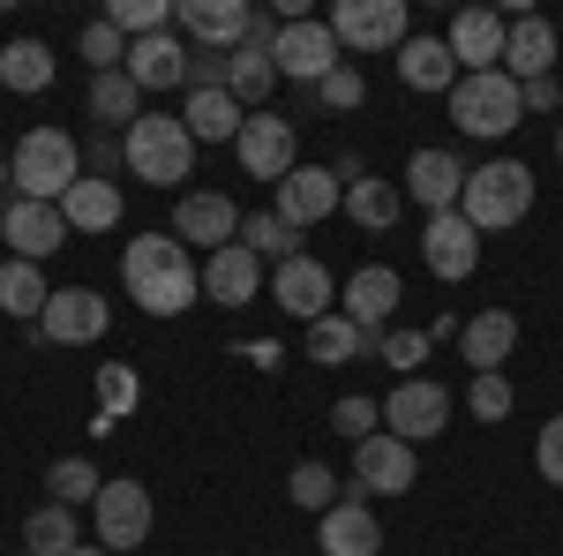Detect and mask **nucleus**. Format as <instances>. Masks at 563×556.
Masks as SVG:
<instances>
[{
	"label": "nucleus",
	"instance_id": "20e7f679",
	"mask_svg": "<svg viewBox=\"0 0 563 556\" xmlns=\"http://www.w3.org/2000/svg\"><path fill=\"white\" fill-rule=\"evenodd\" d=\"M121 143H129V173L151 181V188H180L188 166H196V135L180 129V113H143Z\"/></svg>",
	"mask_w": 563,
	"mask_h": 556
},
{
	"label": "nucleus",
	"instance_id": "37998d69",
	"mask_svg": "<svg viewBox=\"0 0 563 556\" xmlns=\"http://www.w3.org/2000/svg\"><path fill=\"white\" fill-rule=\"evenodd\" d=\"M331 428H339L346 444H368V436L384 428V406H376V399H361V391H346V399L331 406Z\"/></svg>",
	"mask_w": 563,
	"mask_h": 556
},
{
	"label": "nucleus",
	"instance_id": "8fccbe9b",
	"mask_svg": "<svg viewBox=\"0 0 563 556\" xmlns=\"http://www.w3.org/2000/svg\"><path fill=\"white\" fill-rule=\"evenodd\" d=\"M526 113H563V84H556V76L526 84Z\"/></svg>",
	"mask_w": 563,
	"mask_h": 556
},
{
	"label": "nucleus",
	"instance_id": "49530a36",
	"mask_svg": "<svg viewBox=\"0 0 563 556\" xmlns=\"http://www.w3.org/2000/svg\"><path fill=\"white\" fill-rule=\"evenodd\" d=\"M316 98H323L331 113H353V106L368 98V84H361V68H353V61H339V68H331V76L316 84Z\"/></svg>",
	"mask_w": 563,
	"mask_h": 556
},
{
	"label": "nucleus",
	"instance_id": "de8ad7c7",
	"mask_svg": "<svg viewBox=\"0 0 563 556\" xmlns=\"http://www.w3.org/2000/svg\"><path fill=\"white\" fill-rule=\"evenodd\" d=\"M533 467H541V481H556V489H563V414H556V422H541V436H533Z\"/></svg>",
	"mask_w": 563,
	"mask_h": 556
},
{
	"label": "nucleus",
	"instance_id": "b1692460",
	"mask_svg": "<svg viewBox=\"0 0 563 556\" xmlns=\"http://www.w3.org/2000/svg\"><path fill=\"white\" fill-rule=\"evenodd\" d=\"M121 181H98V173H84L68 196H60V218H68V233H113L121 226Z\"/></svg>",
	"mask_w": 563,
	"mask_h": 556
},
{
	"label": "nucleus",
	"instance_id": "58836bf2",
	"mask_svg": "<svg viewBox=\"0 0 563 556\" xmlns=\"http://www.w3.org/2000/svg\"><path fill=\"white\" fill-rule=\"evenodd\" d=\"M398 204H406V188H390V181H353L346 188V218L368 226V233H384L390 218H398Z\"/></svg>",
	"mask_w": 563,
	"mask_h": 556
},
{
	"label": "nucleus",
	"instance_id": "a211bd4d",
	"mask_svg": "<svg viewBox=\"0 0 563 556\" xmlns=\"http://www.w3.org/2000/svg\"><path fill=\"white\" fill-rule=\"evenodd\" d=\"M271 301L286 308V316H301V324H316V316H331V301H339V279L323 271V257H294L271 271Z\"/></svg>",
	"mask_w": 563,
	"mask_h": 556
},
{
	"label": "nucleus",
	"instance_id": "0eeeda50",
	"mask_svg": "<svg viewBox=\"0 0 563 556\" xmlns=\"http://www.w3.org/2000/svg\"><path fill=\"white\" fill-rule=\"evenodd\" d=\"M90 519H98V549H143L151 542V526H158V504H151V489L143 481H106L98 489V504H90Z\"/></svg>",
	"mask_w": 563,
	"mask_h": 556
},
{
	"label": "nucleus",
	"instance_id": "4468645a",
	"mask_svg": "<svg viewBox=\"0 0 563 556\" xmlns=\"http://www.w3.org/2000/svg\"><path fill=\"white\" fill-rule=\"evenodd\" d=\"M271 211L286 218L294 233H308V226H323L331 211H346V188H339V173H323V166H294L278 181V204Z\"/></svg>",
	"mask_w": 563,
	"mask_h": 556
},
{
	"label": "nucleus",
	"instance_id": "a19ab883",
	"mask_svg": "<svg viewBox=\"0 0 563 556\" xmlns=\"http://www.w3.org/2000/svg\"><path fill=\"white\" fill-rule=\"evenodd\" d=\"M106 23L135 45V39H158V31L174 23V8H166V0H113V8H106Z\"/></svg>",
	"mask_w": 563,
	"mask_h": 556
},
{
	"label": "nucleus",
	"instance_id": "aec40b11",
	"mask_svg": "<svg viewBox=\"0 0 563 556\" xmlns=\"http://www.w3.org/2000/svg\"><path fill=\"white\" fill-rule=\"evenodd\" d=\"M398 301H406L398 271H390V263H361L346 286H339V316H353V324H361V331L376 339V331L390 324V308H398Z\"/></svg>",
	"mask_w": 563,
	"mask_h": 556
},
{
	"label": "nucleus",
	"instance_id": "dca6fc26",
	"mask_svg": "<svg viewBox=\"0 0 563 556\" xmlns=\"http://www.w3.org/2000/svg\"><path fill=\"white\" fill-rule=\"evenodd\" d=\"M106 324H113L106 294H98V286H68V294L45 301L38 339H53V346H90V339H106Z\"/></svg>",
	"mask_w": 563,
	"mask_h": 556
},
{
	"label": "nucleus",
	"instance_id": "79ce46f5",
	"mask_svg": "<svg viewBox=\"0 0 563 556\" xmlns=\"http://www.w3.org/2000/svg\"><path fill=\"white\" fill-rule=\"evenodd\" d=\"M511 406H519V391H511V377H504V369L466 384V414H474V422H511Z\"/></svg>",
	"mask_w": 563,
	"mask_h": 556
},
{
	"label": "nucleus",
	"instance_id": "c9c22d12",
	"mask_svg": "<svg viewBox=\"0 0 563 556\" xmlns=\"http://www.w3.org/2000/svg\"><path fill=\"white\" fill-rule=\"evenodd\" d=\"M23 549H31V556H68V549H84L76 512H68V504H38V512L23 519Z\"/></svg>",
	"mask_w": 563,
	"mask_h": 556
},
{
	"label": "nucleus",
	"instance_id": "6e6d98bb",
	"mask_svg": "<svg viewBox=\"0 0 563 556\" xmlns=\"http://www.w3.org/2000/svg\"><path fill=\"white\" fill-rule=\"evenodd\" d=\"M15 556H31V549H15Z\"/></svg>",
	"mask_w": 563,
	"mask_h": 556
},
{
	"label": "nucleus",
	"instance_id": "09e8293b",
	"mask_svg": "<svg viewBox=\"0 0 563 556\" xmlns=\"http://www.w3.org/2000/svg\"><path fill=\"white\" fill-rule=\"evenodd\" d=\"M84 159H90V173L106 181V173H121V166H129V143H121V135H98V143H90Z\"/></svg>",
	"mask_w": 563,
	"mask_h": 556
},
{
	"label": "nucleus",
	"instance_id": "c756f323",
	"mask_svg": "<svg viewBox=\"0 0 563 556\" xmlns=\"http://www.w3.org/2000/svg\"><path fill=\"white\" fill-rule=\"evenodd\" d=\"M241 98L233 90H188V106H180V129L196 135V143H233L241 135Z\"/></svg>",
	"mask_w": 563,
	"mask_h": 556
},
{
	"label": "nucleus",
	"instance_id": "f257e3e1",
	"mask_svg": "<svg viewBox=\"0 0 563 556\" xmlns=\"http://www.w3.org/2000/svg\"><path fill=\"white\" fill-rule=\"evenodd\" d=\"M121 286H129V301L143 316H188L203 301V271L174 233H135L121 249Z\"/></svg>",
	"mask_w": 563,
	"mask_h": 556
},
{
	"label": "nucleus",
	"instance_id": "1a4fd4ad",
	"mask_svg": "<svg viewBox=\"0 0 563 556\" xmlns=\"http://www.w3.org/2000/svg\"><path fill=\"white\" fill-rule=\"evenodd\" d=\"M413 481H421V459H413L406 436L376 428L368 444H353V489H361V497H406Z\"/></svg>",
	"mask_w": 563,
	"mask_h": 556
},
{
	"label": "nucleus",
	"instance_id": "864d4df0",
	"mask_svg": "<svg viewBox=\"0 0 563 556\" xmlns=\"http://www.w3.org/2000/svg\"><path fill=\"white\" fill-rule=\"evenodd\" d=\"M0 188H15V181H8V151H0Z\"/></svg>",
	"mask_w": 563,
	"mask_h": 556
},
{
	"label": "nucleus",
	"instance_id": "9d476101",
	"mask_svg": "<svg viewBox=\"0 0 563 556\" xmlns=\"http://www.w3.org/2000/svg\"><path fill=\"white\" fill-rule=\"evenodd\" d=\"M233 159L256 173V181H286V173L301 166V135H294V121H278V113H249L241 135H233Z\"/></svg>",
	"mask_w": 563,
	"mask_h": 556
},
{
	"label": "nucleus",
	"instance_id": "6e6552de",
	"mask_svg": "<svg viewBox=\"0 0 563 556\" xmlns=\"http://www.w3.org/2000/svg\"><path fill=\"white\" fill-rule=\"evenodd\" d=\"M339 53L346 45L331 39V23H316V15H301V23H286L278 31V45H271V61H278V84H323L331 68H339Z\"/></svg>",
	"mask_w": 563,
	"mask_h": 556
},
{
	"label": "nucleus",
	"instance_id": "2f4dec72",
	"mask_svg": "<svg viewBox=\"0 0 563 556\" xmlns=\"http://www.w3.org/2000/svg\"><path fill=\"white\" fill-rule=\"evenodd\" d=\"M90 121H106L113 135H129L143 121V90H135L129 68H113V76H90Z\"/></svg>",
	"mask_w": 563,
	"mask_h": 556
},
{
	"label": "nucleus",
	"instance_id": "5701e85b",
	"mask_svg": "<svg viewBox=\"0 0 563 556\" xmlns=\"http://www.w3.org/2000/svg\"><path fill=\"white\" fill-rule=\"evenodd\" d=\"M263 294V257L256 249H218V257H203V301H218V308H249V301Z\"/></svg>",
	"mask_w": 563,
	"mask_h": 556
},
{
	"label": "nucleus",
	"instance_id": "423d86ee",
	"mask_svg": "<svg viewBox=\"0 0 563 556\" xmlns=\"http://www.w3.org/2000/svg\"><path fill=\"white\" fill-rule=\"evenodd\" d=\"M323 23H331V39L346 45V53H398V45L413 39L406 0H339Z\"/></svg>",
	"mask_w": 563,
	"mask_h": 556
},
{
	"label": "nucleus",
	"instance_id": "c85d7f7f",
	"mask_svg": "<svg viewBox=\"0 0 563 556\" xmlns=\"http://www.w3.org/2000/svg\"><path fill=\"white\" fill-rule=\"evenodd\" d=\"M225 90L241 98V113H271V90H278V61L263 45H233L225 53Z\"/></svg>",
	"mask_w": 563,
	"mask_h": 556
},
{
	"label": "nucleus",
	"instance_id": "412c9836",
	"mask_svg": "<svg viewBox=\"0 0 563 556\" xmlns=\"http://www.w3.org/2000/svg\"><path fill=\"white\" fill-rule=\"evenodd\" d=\"M504 76L511 84H541V76H556V23L549 15H511V39H504Z\"/></svg>",
	"mask_w": 563,
	"mask_h": 556
},
{
	"label": "nucleus",
	"instance_id": "e433bc0d",
	"mask_svg": "<svg viewBox=\"0 0 563 556\" xmlns=\"http://www.w3.org/2000/svg\"><path fill=\"white\" fill-rule=\"evenodd\" d=\"M45 301H53V286H45L38 263H23V257L0 263V308L8 316H45Z\"/></svg>",
	"mask_w": 563,
	"mask_h": 556
},
{
	"label": "nucleus",
	"instance_id": "f8f14e48",
	"mask_svg": "<svg viewBox=\"0 0 563 556\" xmlns=\"http://www.w3.org/2000/svg\"><path fill=\"white\" fill-rule=\"evenodd\" d=\"M174 241H180V249H203V257L233 249V241H241V211H233V196H218V188L180 196V204H174Z\"/></svg>",
	"mask_w": 563,
	"mask_h": 556
},
{
	"label": "nucleus",
	"instance_id": "4c0bfd02",
	"mask_svg": "<svg viewBox=\"0 0 563 556\" xmlns=\"http://www.w3.org/2000/svg\"><path fill=\"white\" fill-rule=\"evenodd\" d=\"M98 489H106V473L90 467V459H53L45 467V504H98Z\"/></svg>",
	"mask_w": 563,
	"mask_h": 556
},
{
	"label": "nucleus",
	"instance_id": "f704fd0d",
	"mask_svg": "<svg viewBox=\"0 0 563 556\" xmlns=\"http://www.w3.org/2000/svg\"><path fill=\"white\" fill-rule=\"evenodd\" d=\"M0 84L15 90V98L45 90V84H53V45H45V39H15L8 53H0Z\"/></svg>",
	"mask_w": 563,
	"mask_h": 556
},
{
	"label": "nucleus",
	"instance_id": "6ab92c4d",
	"mask_svg": "<svg viewBox=\"0 0 563 556\" xmlns=\"http://www.w3.org/2000/svg\"><path fill=\"white\" fill-rule=\"evenodd\" d=\"M504 39H511V23H504L496 8H459V15H451V31H443L451 61H459L466 76H481V68H504Z\"/></svg>",
	"mask_w": 563,
	"mask_h": 556
},
{
	"label": "nucleus",
	"instance_id": "72a5a7b5",
	"mask_svg": "<svg viewBox=\"0 0 563 556\" xmlns=\"http://www.w3.org/2000/svg\"><path fill=\"white\" fill-rule=\"evenodd\" d=\"M241 249H256L271 271H278V263H294V257H308L301 233H294V226H286L278 211H249V218H241Z\"/></svg>",
	"mask_w": 563,
	"mask_h": 556
},
{
	"label": "nucleus",
	"instance_id": "a878e982",
	"mask_svg": "<svg viewBox=\"0 0 563 556\" xmlns=\"http://www.w3.org/2000/svg\"><path fill=\"white\" fill-rule=\"evenodd\" d=\"M316 542H323V556H384V526H376L368 504H331Z\"/></svg>",
	"mask_w": 563,
	"mask_h": 556
},
{
	"label": "nucleus",
	"instance_id": "5fc2aeb1",
	"mask_svg": "<svg viewBox=\"0 0 563 556\" xmlns=\"http://www.w3.org/2000/svg\"><path fill=\"white\" fill-rule=\"evenodd\" d=\"M556 159H563V121H556Z\"/></svg>",
	"mask_w": 563,
	"mask_h": 556
},
{
	"label": "nucleus",
	"instance_id": "9b49d317",
	"mask_svg": "<svg viewBox=\"0 0 563 556\" xmlns=\"http://www.w3.org/2000/svg\"><path fill=\"white\" fill-rule=\"evenodd\" d=\"M174 23L188 45H203V53H233V45H249V23H256V8L249 0H174Z\"/></svg>",
	"mask_w": 563,
	"mask_h": 556
},
{
	"label": "nucleus",
	"instance_id": "393cba45",
	"mask_svg": "<svg viewBox=\"0 0 563 556\" xmlns=\"http://www.w3.org/2000/svg\"><path fill=\"white\" fill-rule=\"evenodd\" d=\"M121 68L135 76V90H174V84H188V45H180L174 31H158V39H135Z\"/></svg>",
	"mask_w": 563,
	"mask_h": 556
},
{
	"label": "nucleus",
	"instance_id": "7c9ffc66",
	"mask_svg": "<svg viewBox=\"0 0 563 556\" xmlns=\"http://www.w3.org/2000/svg\"><path fill=\"white\" fill-rule=\"evenodd\" d=\"M398 76H406V90H459V61H451V45L443 39H406L398 45Z\"/></svg>",
	"mask_w": 563,
	"mask_h": 556
},
{
	"label": "nucleus",
	"instance_id": "ea45409f",
	"mask_svg": "<svg viewBox=\"0 0 563 556\" xmlns=\"http://www.w3.org/2000/svg\"><path fill=\"white\" fill-rule=\"evenodd\" d=\"M286 497H294V504H301V512H331V504H339V473L323 467V459H301V467L286 473Z\"/></svg>",
	"mask_w": 563,
	"mask_h": 556
},
{
	"label": "nucleus",
	"instance_id": "f3484780",
	"mask_svg": "<svg viewBox=\"0 0 563 556\" xmlns=\"http://www.w3.org/2000/svg\"><path fill=\"white\" fill-rule=\"evenodd\" d=\"M0 241H8V257L45 263L60 241H68V218H60V204H31V196H15V204L0 211Z\"/></svg>",
	"mask_w": 563,
	"mask_h": 556
},
{
	"label": "nucleus",
	"instance_id": "bb28decb",
	"mask_svg": "<svg viewBox=\"0 0 563 556\" xmlns=\"http://www.w3.org/2000/svg\"><path fill=\"white\" fill-rule=\"evenodd\" d=\"M376 339H384V331H376ZM376 339H368V331H361L353 316H339V308H331V316H316V324H308V361H323V369H346V361H376Z\"/></svg>",
	"mask_w": 563,
	"mask_h": 556
},
{
	"label": "nucleus",
	"instance_id": "c03bdc74",
	"mask_svg": "<svg viewBox=\"0 0 563 556\" xmlns=\"http://www.w3.org/2000/svg\"><path fill=\"white\" fill-rule=\"evenodd\" d=\"M376 361L398 369V377H421V361H429V331H384V339H376Z\"/></svg>",
	"mask_w": 563,
	"mask_h": 556
},
{
	"label": "nucleus",
	"instance_id": "473e14b6",
	"mask_svg": "<svg viewBox=\"0 0 563 556\" xmlns=\"http://www.w3.org/2000/svg\"><path fill=\"white\" fill-rule=\"evenodd\" d=\"M135 406H143V377H135L129 361H106L98 369V422H90V436H113Z\"/></svg>",
	"mask_w": 563,
	"mask_h": 556
},
{
	"label": "nucleus",
	"instance_id": "2eb2a0df",
	"mask_svg": "<svg viewBox=\"0 0 563 556\" xmlns=\"http://www.w3.org/2000/svg\"><path fill=\"white\" fill-rule=\"evenodd\" d=\"M421 263H429L443 286H459V279H474V271H481V233L459 211H435L429 226H421Z\"/></svg>",
	"mask_w": 563,
	"mask_h": 556
},
{
	"label": "nucleus",
	"instance_id": "f03ea898",
	"mask_svg": "<svg viewBox=\"0 0 563 556\" xmlns=\"http://www.w3.org/2000/svg\"><path fill=\"white\" fill-rule=\"evenodd\" d=\"M8 181H15V196H31V204H60V196L84 181L76 135L68 129H31L15 151H8Z\"/></svg>",
	"mask_w": 563,
	"mask_h": 556
},
{
	"label": "nucleus",
	"instance_id": "4be33fe9",
	"mask_svg": "<svg viewBox=\"0 0 563 556\" xmlns=\"http://www.w3.org/2000/svg\"><path fill=\"white\" fill-rule=\"evenodd\" d=\"M398 188H406V196H413L429 218H435V211H459V196H466V166H459L451 151H413Z\"/></svg>",
	"mask_w": 563,
	"mask_h": 556
},
{
	"label": "nucleus",
	"instance_id": "3c124183",
	"mask_svg": "<svg viewBox=\"0 0 563 556\" xmlns=\"http://www.w3.org/2000/svg\"><path fill=\"white\" fill-rule=\"evenodd\" d=\"M241 361H256L263 377H271V369H278V361H286V353H278V339H249V346H241Z\"/></svg>",
	"mask_w": 563,
	"mask_h": 556
},
{
	"label": "nucleus",
	"instance_id": "39448f33",
	"mask_svg": "<svg viewBox=\"0 0 563 556\" xmlns=\"http://www.w3.org/2000/svg\"><path fill=\"white\" fill-rule=\"evenodd\" d=\"M451 121L466 135H511L526 121V84H511L504 68H481V76H459V90H451Z\"/></svg>",
	"mask_w": 563,
	"mask_h": 556
},
{
	"label": "nucleus",
	"instance_id": "a18cd8bd",
	"mask_svg": "<svg viewBox=\"0 0 563 556\" xmlns=\"http://www.w3.org/2000/svg\"><path fill=\"white\" fill-rule=\"evenodd\" d=\"M84 61H90V68H98V76H113V68L129 61V39H121V31H113V23L98 15V23H90V31H84Z\"/></svg>",
	"mask_w": 563,
	"mask_h": 556
},
{
	"label": "nucleus",
	"instance_id": "cd10ccee",
	"mask_svg": "<svg viewBox=\"0 0 563 556\" xmlns=\"http://www.w3.org/2000/svg\"><path fill=\"white\" fill-rule=\"evenodd\" d=\"M459 339H466V361H474V377H496V369L519 353V316H511V308H481V316L466 324V331H459Z\"/></svg>",
	"mask_w": 563,
	"mask_h": 556
},
{
	"label": "nucleus",
	"instance_id": "603ef678",
	"mask_svg": "<svg viewBox=\"0 0 563 556\" xmlns=\"http://www.w3.org/2000/svg\"><path fill=\"white\" fill-rule=\"evenodd\" d=\"M68 556H113V549H98V542H84V549H68Z\"/></svg>",
	"mask_w": 563,
	"mask_h": 556
},
{
	"label": "nucleus",
	"instance_id": "ddd939ff",
	"mask_svg": "<svg viewBox=\"0 0 563 556\" xmlns=\"http://www.w3.org/2000/svg\"><path fill=\"white\" fill-rule=\"evenodd\" d=\"M443 422H451V391L429 384V377H406V384L384 399V428H390V436H406V444L443 436Z\"/></svg>",
	"mask_w": 563,
	"mask_h": 556
},
{
	"label": "nucleus",
	"instance_id": "7ed1b4c3",
	"mask_svg": "<svg viewBox=\"0 0 563 556\" xmlns=\"http://www.w3.org/2000/svg\"><path fill=\"white\" fill-rule=\"evenodd\" d=\"M526 211H533V166H519V159H488V166L466 173L459 218H466L474 233H504V226H519Z\"/></svg>",
	"mask_w": 563,
	"mask_h": 556
}]
</instances>
